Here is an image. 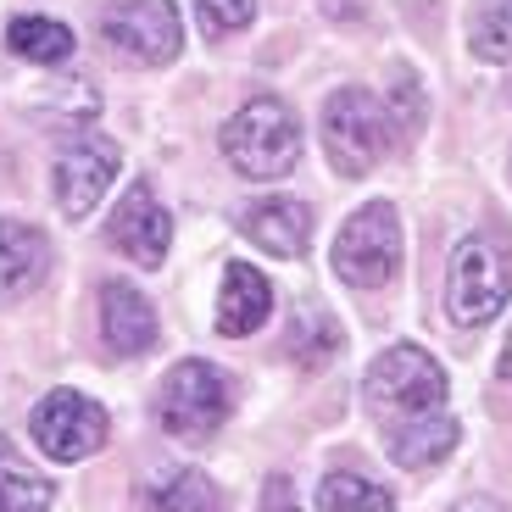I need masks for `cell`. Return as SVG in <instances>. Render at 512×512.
Wrapping results in <instances>:
<instances>
[{
    "label": "cell",
    "instance_id": "1",
    "mask_svg": "<svg viewBox=\"0 0 512 512\" xmlns=\"http://www.w3.org/2000/svg\"><path fill=\"white\" fill-rule=\"evenodd\" d=\"M362 396H368L373 418L390 429H407V423H423V418H440L446 412V368L423 346H390L373 357L368 379H362Z\"/></svg>",
    "mask_w": 512,
    "mask_h": 512
},
{
    "label": "cell",
    "instance_id": "2",
    "mask_svg": "<svg viewBox=\"0 0 512 512\" xmlns=\"http://www.w3.org/2000/svg\"><path fill=\"white\" fill-rule=\"evenodd\" d=\"M223 156L245 179H284L301 162V123L279 95H256L223 123Z\"/></svg>",
    "mask_w": 512,
    "mask_h": 512
},
{
    "label": "cell",
    "instance_id": "3",
    "mask_svg": "<svg viewBox=\"0 0 512 512\" xmlns=\"http://www.w3.org/2000/svg\"><path fill=\"white\" fill-rule=\"evenodd\" d=\"M396 145V123L368 90H334L323 101V151L340 179H362Z\"/></svg>",
    "mask_w": 512,
    "mask_h": 512
},
{
    "label": "cell",
    "instance_id": "4",
    "mask_svg": "<svg viewBox=\"0 0 512 512\" xmlns=\"http://www.w3.org/2000/svg\"><path fill=\"white\" fill-rule=\"evenodd\" d=\"M507 290H512V262L490 234H474L451 251V268H446V312L457 329H479L490 323L501 307H507Z\"/></svg>",
    "mask_w": 512,
    "mask_h": 512
},
{
    "label": "cell",
    "instance_id": "5",
    "mask_svg": "<svg viewBox=\"0 0 512 512\" xmlns=\"http://www.w3.org/2000/svg\"><path fill=\"white\" fill-rule=\"evenodd\" d=\"M229 418V379L212 362L190 357L162 379V401H156V423L184 446H206Z\"/></svg>",
    "mask_w": 512,
    "mask_h": 512
},
{
    "label": "cell",
    "instance_id": "6",
    "mask_svg": "<svg viewBox=\"0 0 512 512\" xmlns=\"http://www.w3.org/2000/svg\"><path fill=\"white\" fill-rule=\"evenodd\" d=\"M401 268V218L390 201H368L357 206L334 240V273L357 290H379L390 284Z\"/></svg>",
    "mask_w": 512,
    "mask_h": 512
},
{
    "label": "cell",
    "instance_id": "7",
    "mask_svg": "<svg viewBox=\"0 0 512 512\" xmlns=\"http://www.w3.org/2000/svg\"><path fill=\"white\" fill-rule=\"evenodd\" d=\"M101 39L128 67H167L184 45V23L173 0H117L101 17Z\"/></svg>",
    "mask_w": 512,
    "mask_h": 512
},
{
    "label": "cell",
    "instance_id": "8",
    "mask_svg": "<svg viewBox=\"0 0 512 512\" xmlns=\"http://www.w3.org/2000/svg\"><path fill=\"white\" fill-rule=\"evenodd\" d=\"M28 429H34V446L51 462H84L106 446V407L78 396V390H51L34 407Z\"/></svg>",
    "mask_w": 512,
    "mask_h": 512
},
{
    "label": "cell",
    "instance_id": "9",
    "mask_svg": "<svg viewBox=\"0 0 512 512\" xmlns=\"http://www.w3.org/2000/svg\"><path fill=\"white\" fill-rule=\"evenodd\" d=\"M117 167H123V151H117V140H106V134H73V140L56 151V206H62L67 218H90L95 206H101V195L112 190Z\"/></svg>",
    "mask_w": 512,
    "mask_h": 512
},
{
    "label": "cell",
    "instance_id": "10",
    "mask_svg": "<svg viewBox=\"0 0 512 512\" xmlns=\"http://www.w3.org/2000/svg\"><path fill=\"white\" fill-rule=\"evenodd\" d=\"M106 240L140 262V268H162L167 262V245H173V212L156 201L151 184H128V195L117 201L112 223H106Z\"/></svg>",
    "mask_w": 512,
    "mask_h": 512
},
{
    "label": "cell",
    "instance_id": "11",
    "mask_svg": "<svg viewBox=\"0 0 512 512\" xmlns=\"http://www.w3.org/2000/svg\"><path fill=\"white\" fill-rule=\"evenodd\" d=\"M240 234L251 245H262L268 256H307V245H312V206L295 201V195L251 201L240 212Z\"/></svg>",
    "mask_w": 512,
    "mask_h": 512
},
{
    "label": "cell",
    "instance_id": "12",
    "mask_svg": "<svg viewBox=\"0 0 512 512\" xmlns=\"http://www.w3.org/2000/svg\"><path fill=\"white\" fill-rule=\"evenodd\" d=\"M101 334L117 357H140L156 346V312L128 279L101 284Z\"/></svg>",
    "mask_w": 512,
    "mask_h": 512
},
{
    "label": "cell",
    "instance_id": "13",
    "mask_svg": "<svg viewBox=\"0 0 512 512\" xmlns=\"http://www.w3.org/2000/svg\"><path fill=\"white\" fill-rule=\"evenodd\" d=\"M273 312V284L251 268V262H229L218 290V334L223 340H245L268 323Z\"/></svg>",
    "mask_w": 512,
    "mask_h": 512
},
{
    "label": "cell",
    "instance_id": "14",
    "mask_svg": "<svg viewBox=\"0 0 512 512\" xmlns=\"http://www.w3.org/2000/svg\"><path fill=\"white\" fill-rule=\"evenodd\" d=\"M51 273V240L23 218L0 223V295H28Z\"/></svg>",
    "mask_w": 512,
    "mask_h": 512
},
{
    "label": "cell",
    "instance_id": "15",
    "mask_svg": "<svg viewBox=\"0 0 512 512\" xmlns=\"http://www.w3.org/2000/svg\"><path fill=\"white\" fill-rule=\"evenodd\" d=\"M451 446H457V418H451V412L423 418V423H407V429H390V435H384L390 462H396V468H407V474L440 468V462L451 457Z\"/></svg>",
    "mask_w": 512,
    "mask_h": 512
},
{
    "label": "cell",
    "instance_id": "16",
    "mask_svg": "<svg viewBox=\"0 0 512 512\" xmlns=\"http://www.w3.org/2000/svg\"><path fill=\"white\" fill-rule=\"evenodd\" d=\"M6 45H12L23 62H39V67H62L67 56H73V28L56 23V17H17L12 28H6Z\"/></svg>",
    "mask_w": 512,
    "mask_h": 512
},
{
    "label": "cell",
    "instance_id": "17",
    "mask_svg": "<svg viewBox=\"0 0 512 512\" xmlns=\"http://www.w3.org/2000/svg\"><path fill=\"white\" fill-rule=\"evenodd\" d=\"M468 51L490 67L512 62V0H474V12H468Z\"/></svg>",
    "mask_w": 512,
    "mask_h": 512
},
{
    "label": "cell",
    "instance_id": "18",
    "mask_svg": "<svg viewBox=\"0 0 512 512\" xmlns=\"http://www.w3.org/2000/svg\"><path fill=\"white\" fill-rule=\"evenodd\" d=\"M318 512H396L390 490L373 485L368 474H351V468H334L318 490Z\"/></svg>",
    "mask_w": 512,
    "mask_h": 512
},
{
    "label": "cell",
    "instance_id": "19",
    "mask_svg": "<svg viewBox=\"0 0 512 512\" xmlns=\"http://www.w3.org/2000/svg\"><path fill=\"white\" fill-rule=\"evenodd\" d=\"M151 512H229V507H223V490L212 485L206 474H195V468H179V474L156 479Z\"/></svg>",
    "mask_w": 512,
    "mask_h": 512
},
{
    "label": "cell",
    "instance_id": "20",
    "mask_svg": "<svg viewBox=\"0 0 512 512\" xmlns=\"http://www.w3.org/2000/svg\"><path fill=\"white\" fill-rule=\"evenodd\" d=\"M284 346H290V357L301 362V368H323V362L340 351V329H334V318L323 307H307V312H295Z\"/></svg>",
    "mask_w": 512,
    "mask_h": 512
},
{
    "label": "cell",
    "instance_id": "21",
    "mask_svg": "<svg viewBox=\"0 0 512 512\" xmlns=\"http://www.w3.org/2000/svg\"><path fill=\"white\" fill-rule=\"evenodd\" d=\"M0 512H51V485L28 462H17L6 440H0Z\"/></svg>",
    "mask_w": 512,
    "mask_h": 512
},
{
    "label": "cell",
    "instance_id": "22",
    "mask_svg": "<svg viewBox=\"0 0 512 512\" xmlns=\"http://www.w3.org/2000/svg\"><path fill=\"white\" fill-rule=\"evenodd\" d=\"M195 12H201V28L212 39L218 34H234L256 17V0H195Z\"/></svg>",
    "mask_w": 512,
    "mask_h": 512
},
{
    "label": "cell",
    "instance_id": "23",
    "mask_svg": "<svg viewBox=\"0 0 512 512\" xmlns=\"http://www.w3.org/2000/svg\"><path fill=\"white\" fill-rule=\"evenodd\" d=\"M262 512H301V501H295V485L284 474L268 479V490H262Z\"/></svg>",
    "mask_w": 512,
    "mask_h": 512
},
{
    "label": "cell",
    "instance_id": "24",
    "mask_svg": "<svg viewBox=\"0 0 512 512\" xmlns=\"http://www.w3.org/2000/svg\"><path fill=\"white\" fill-rule=\"evenodd\" d=\"M451 512H507V507H501L496 496H462V501H457V507H451Z\"/></svg>",
    "mask_w": 512,
    "mask_h": 512
},
{
    "label": "cell",
    "instance_id": "25",
    "mask_svg": "<svg viewBox=\"0 0 512 512\" xmlns=\"http://www.w3.org/2000/svg\"><path fill=\"white\" fill-rule=\"evenodd\" d=\"M501 373L512 379V334H507V351H501Z\"/></svg>",
    "mask_w": 512,
    "mask_h": 512
}]
</instances>
